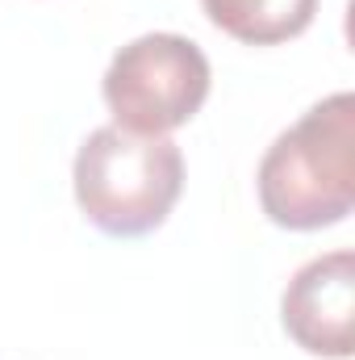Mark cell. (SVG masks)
<instances>
[{"instance_id":"cell-5","label":"cell","mask_w":355,"mask_h":360,"mask_svg":"<svg viewBox=\"0 0 355 360\" xmlns=\"http://www.w3.org/2000/svg\"><path fill=\"white\" fill-rule=\"evenodd\" d=\"M209 21L247 42V46H280L309 30L318 0H201Z\"/></svg>"},{"instance_id":"cell-2","label":"cell","mask_w":355,"mask_h":360,"mask_svg":"<svg viewBox=\"0 0 355 360\" xmlns=\"http://www.w3.org/2000/svg\"><path fill=\"white\" fill-rule=\"evenodd\" d=\"M76 201L96 231L134 239L172 214L184 188V155L168 134L100 126L76 151Z\"/></svg>"},{"instance_id":"cell-1","label":"cell","mask_w":355,"mask_h":360,"mask_svg":"<svg viewBox=\"0 0 355 360\" xmlns=\"http://www.w3.org/2000/svg\"><path fill=\"white\" fill-rule=\"evenodd\" d=\"M260 205L284 231H322L355 205V96L335 92L260 160Z\"/></svg>"},{"instance_id":"cell-3","label":"cell","mask_w":355,"mask_h":360,"mask_svg":"<svg viewBox=\"0 0 355 360\" xmlns=\"http://www.w3.org/2000/svg\"><path fill=\"white\" fill-rule=\"evenodd\" d=\"M100 92L113 126L130 134H172L209 96V59L184 34H142L113 55Z\"/></svg>"},{"instance_id":"cell-4","label":"cell","mask_w":355,"mask_h":360,"mask_svg":"<svg viewBox=\"0 0 355 360\" xmlns=\"http://www.w3.org/2000/svg\"><path fill=\"white\" fill-rule=\"evenodd\" d=\"M284 331L309 356L347 360L355 348V256L330 252L293 272L280 297Z\"/></svg>"}]
</instances>
